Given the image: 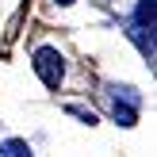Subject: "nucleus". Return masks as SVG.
I'll return each mask as SVG.
<instances>
[{
  "label": "nucleus",
  "instance_id": "5",
  "mask_svg": "<svg viewBox=\"0 0 157 157\" xmlns=\"http://www.w3.org/2000/svg\"><path fill=\"white\" fill-rule=\"evenodd\" d=\"M58 4H73V0H58Z\"/></svg>",
  "mask_w": 157,
  "mask_h": 157
},
{
  "label": "nucleus",
  "instance_id": "3",
  "mask_svg": "<svg viewBox=\"0 0 157 157\" xmlns=\"http://www.w3.org/2000/svg\"><path fill=\"white\" fill-rule=\"evenodd\" d=\"M111 115L123 123V127H134V123H138V111H134V107H127V104H119V100L111 104Z\"/></svg>",
  "mask_w": 157,
  "mask_h": 157
},
{
  "label": "nucleus",
  "instance_id": "4",
  "mask_svg": "<svg viewBox=\"0 0 157 157\" xmlns=\"http://www.w3.org/2000/svg\"><path fill=\"white\" fill-rule=\"evenodd\" d=\"M0 157H31V150H27V142L12 138V142H4V146H0Z\"/></svg>",
  "mask_w": 157,
  "mask_h": 157
},
{
  "label": "nucleus",
  "instance_id": "2",
  "mask_svg": "<svg viewBox=\"0 0 157 157\" xmlns=\"http://www.w3.org/2000/svg\"><path fill=\"white\" fill-rule=\"evenodd\" d=\"M153 19H157V0H142L138 12H134V23L146 27V31H153Z\"/></svg>",
  "mask_w": 157,
  "mask_h": 157
},
{
  "label": "nucleus",
  "instance_id": "1",
  "mask_svg": "<svg viewBox=\"0 0 157 157\" xmlns=\"http://www.w3.org/2000/svg\"><path fill=\"white\" fill-rule=\"evenodd\" d=\"M35 73L42 77L46 88H58L61 77H65V65H61V54L54 50V46H42V50H35Z\"/></svg>",
  "mask_w": 157,
  "mask_h": 157
}]
</instances>
